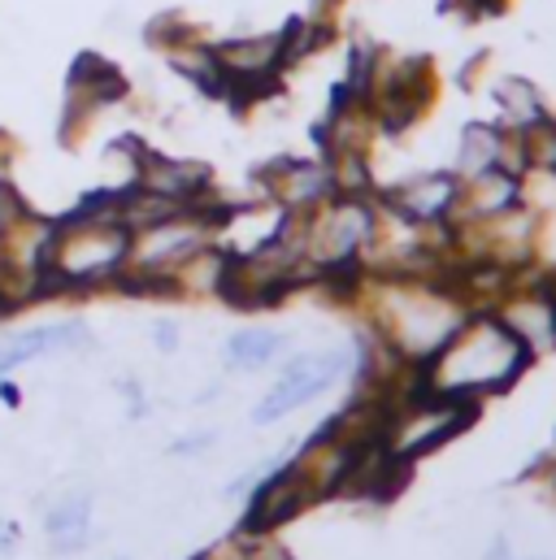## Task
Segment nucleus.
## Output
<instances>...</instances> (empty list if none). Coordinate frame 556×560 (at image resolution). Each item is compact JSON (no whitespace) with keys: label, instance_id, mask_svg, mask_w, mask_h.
<instances>
[{"label":"nucleus","instance_id":"nucleus-1","mask_svg":"<svg viewBox=\"0 0 556 560\" xmlns=\"http://www.w3.org/2000/svg\"><path fill=\"white\" fill-rule=\"evenodd\" d=\"M531 352L513 339V330L491 313V308H470L465 322L448 335V343L421 361V387L430 396H452V400H487L509 392L526 370Z\"/></svg>","mask_w":556,"mask_h":560},{"label":"nucleus","instance_id":"nucleus-2","mask_svg":"<svg viewBox=\"0 0 556 560\" xmlns=\"http://www.w3.org/2000/svg\"><path fill=\"white\" fill-rule=\"evenodd\" d=\"M131 231L123 218L66 213L53 222L44 257V295L53 291H96L114 287L131 261Z\"/></svg>","mask_w":556,"mask_h":560},{"label":"nucleus","instance_id":"nucleus-3","mask_svg":"<svg viewBox=\"0 0 556 560\" xmlns=\"http://www.w3.org/2000/svg\"><path fill=\"white\" fill-rule=\"evenodd\" d=\"M304 226V261L313 275L339 270V266H366V253L374 248L383 231L379 191L374 196H331L326 205L300 213Z\"/></svg>","mask_w":556,"mask_h":560},{"label":"nucleus","instance_id":"nucleus-4","mask_svg":"<svg viewBox=\"0 0 556 560\" xmlns=\"http://www.w3.org/2000/svg\"><path fill=\"white\" fill-rule=\"evenodd\" d=\"M478 418V400H452V396H430V392H417L392 405L387 425L379 434V447L401 460V465H414L421 456H430L435 447H443L448 439H456L465 425H474Z\"/></svg>","mask_w":556,"mask_h":560},{"label":"nucleus","instance_id":"nucleus-5","mask_svg":"<svg viewBox=\"0 0 556 560\" xmlns=\"http://www.w3.org/2000/svg\"><path fill=\"white\" fill-rule=\"evenodd\" d=\"M439 101V70L430 57H396L383 48L379 74L370 88V109L379 136H405L435 109Z\"/></svg>","mask_w":556,"mask_h":560},{"label":"nucleus","instance_id":"nucleus-6","mask_svg":"<svg viewBox=\"0 0 556 560\" xmlns=\"http://www.w3.org/2000/svg\"><path fill=\"white\" fill-rule=\"evenodd\" d=\"M352 374V352L348 348H326V352H296L278 383L262 396V405L253 409V421L257 425H270V421H282L287 413L304 409L309 400L326 396L335 383H344Z\"/></svg>","mask_w":556,"mask_h":560},{"label":"nucleus","instance_id":"nucleus-7","mask_svg":"<svg viewBox=\"0 0 556 560\" xmlns=\"http://www.w3.org/2000/svg\"><path fill=\"white\" fill-rule=\"evenodd\" d=\"M456 196H461V178L452 170H426V174H414V178L379 191V209L414 231H443V226H452Z\"/></svg>","mask_w":556,"mask_h":560},{"label":"nucleus","instance_id":"nucleus-8","mask_svg":"<svg viewBox=\"0 0 556 560\" xmlns=\"http://www.w3.org/2000/svg\"><path fill=\"white\" fill-rule=\"evenodd\" d=\"M257 183H262L266 200L278 205V209H287V213H309V209L326 205L331 196H339L326 156H322V161H309V156H278V161L257 170Z\"/></svg>","mask_w":556,"mask_h":560},{"label":"nucleus","instance_id":"nucleus-9","mask_svg":"<svg viewBox=\"0 0 556 560\" xmlns=\"http://www.w3.org/2000/svg\"><path fill=\"white\" fill-rule=\"evenodd\" d=\"M313 487L304 482V474L296 469V460L266 469L257 478V487L248 491V517H244V535H270L282 522H291L296 513H304L313 504Z\"/></svg>","mask_w":556,"mask_h":560},{"label":"nucleus","instance_id":"nucleus-10","mask_svg":"<svg viewBox=\"0 0 556 560\" xmlns=\"http://www.w3.org/2000/svg\"><path fill=\"white\" fill-rule=\"evenodd\" d=\"M518 205H526V174H513V170L496 165V170H483V174H474V178H461V196H456L452 226L505 218V213H513Z\"/></svg>","mask_w":556,"mask_h":560},{"label":"nucleus","instance_id":"nucleus-11","mask_svg":"<svg viewBox=\"0 0 556 560\" xmlns=\"http://www.w3.org/2000/svg\"><path fill=\"white\" fill-rule=\"evenodd\" d=\"M79 348H92V330L88 322H53V326H31V330H18L9 339H0V378L31 365V361H44L53 352H79Z\"/></svg>","mask_w":556,"mask_h":560},{"label":"nucleus","instance_id":"nucleus-12","mask_svg":"<svg viewBox=\"0 0 556 560\" xmlns=\"http://www.w3.org/2000/svg\"><path fill=\"white\" fill-rule=\"evenodd\" d=\"M139 187L157 191V196H170L178 205H200L205 196H213V174L205 161H178V156H157L152 148L143 152V165H139Z\"/></svg>","mask_w":556,"mask_h":560},{"label":"nucleus","instance_id":"nucleus-13","mask_svg":"<svg viewBox=\"0 0 556 560\" xmlns=\"http://www.w3.org/2000/svg\"><path fill=\"white\" fill-rule=\"evenodd\" d=\"M491 101H496L500 127L513 131V136H526V131H535L540 122L553 118L540 83H531L526 74H500V79H491Z\"/></svg>","mask_w":556,"mask_h":560},{"label":"nucleus","instance_id":"nucleus-14","mask_svg":"<svg viewBox=\"0 0 556 560\" xmlns=\"http://www.w3.org/2000/svg\"><path fill=\"white\" fill-rule=\"evenodd\" d=\"M165 61H170V70L183 79V83H192L196 92H205V96H213V101H227V70H222V61H218V48L200 35V39H187V44H178V48H170L165 52Z\"/></svg>","mask_w":556,"mask_h":560},{"label":"nucleus","instance_id":"nucleus-15","mask_svg":"<svg viewBox=\"0 0 556 560\" xmlns=\"http://www.w3.org/2000/svg\"><path fill=\"white\" fill-rule=\"evenodd\" d=\"M287 352V335L270 330V326H248V330H235L222 348V361L231 370H262V365H275L278 357Z\"/></svg>","mask_w":556,"mask_h":560},{"label":"nucleus","instance_id":"nucleus-16","mask_svg":"<svg viewBox=\"0 0 556 560\" xmlns=\"http://www.w3.org/2000/svg\"><path fill=\"white\" fill-rule=\"evenodd\" d=\"M88 526H92V491H74L66 500H57L44 522L57 552H79L88 544Z\"/></svg>","mask_w":556,"mask_h":560},{"label":"nucleus","instance_id":"nucleus-17","mask_svg":"<svg viewBox=\"0 0 556 560\" xmlns=\"http://www.w3.org/2000/svg\"><path fill=\"white\" fill-rule=\"evenodd\" d=\"M200 35H205L200 22H196L192 13H183V9L157 13V18L148 22V31H143V39H148L152 48H161V52H170V48H178V44H187V39H200Z\"/></svg>","mask_w":556,"mask_h":560},{"label":"nucleus","instance_id":"nucleus-18","mask_svg":"<svg viewBox=\"0 0 556 560\" xmlns=\"http://www.w3.org/2000/svg\"><path fill=\"white\" fill-rule=\"evenodd\" d=\"M522 140V161H526V174L544 170V174H556V118L540 122L535 131L518 136Z\"/></svg>","mask_w":556,"mask_h":560},{"label":"nucleus","instance_id":"nucleus-19","mask_svg":"<svg viewBox=\"0 0 556 560\" xmlns=\"http://www.w3.org/2000/svg\"><path fill=\"white\" fill-rule=\"evenodd\" d=\"M487 74H491V52H474L465 66H461V74H456V83L465 88V92H478L483 83H487Z\"/></svg>","mask_w":556,"mask_h":560},{"label":"nucleus","instance_id":"nucleus-20","mask_svg":"<svg viewBox=\"0 0 556 560\" xmlns=\"http://www.w3.org/2000/svg\"><path fill=\"white\" fill-rule=\"evenodd\" d=\"M205 447H213V430H200V434H183V439H174V443H170V456H196V452H205Z\"/></svg>","mask_w":556,"mask_h":560},{"label":"nucleus","instance_id":"nucleus-21","mask_svg":"<svg viewBox=\"0 0 556 560\" xmlns=\"http://www.w3.org/2000/svg\"><path fill=\"white\" fill-rule=\"evenodd\" d=\"M152 343H157L161 352H174V348H178V322H174V317L152 322Z\"/></svg>","mask_w":556,"mask_h":560},{"label":"nucleus","instance_id":"nucleus-22","mask_svg":"<svg viewBox=\"0 0 556 560\" xmlns=\"http://www.w3.org/2000/svg\"><path fill=\"white\" fill-rule=\"evenodd\" d=\"M513 0H470V18H491V13H505Z\"/></svg>","mask_w":556,"mask_h":560},{"label":"nucleus","instance_id":"nucleus-23","mask_svg":"<svg viewBox=\"0 0 556 560\" xmlns=\"http://www.w3.org/2000/svg\"><path fill=\"white\" fill-rule=\"evenodd\" d=\"M0 400H4V405H9V409H18V405H22V392H18V387H13V383H9V374H4V378H0Z\"/></svg>","mask_w":556,"mask_h":560},{"label":"nucleus","instance_id":"nucleus-24","mask_svg":"<svg viewBox=\"0 0 556 560\" xmlns=\"http://www.w3.org/2000/svg\"><path fill=\"white\" fill-rule=\"evenodd\" d=\"M487 560H509V539H496L491 552H487Z\"/></svg>","mask_w":556,"mask_h":560},{"label":"nucleus","instance_id":"nucleus-25","mask_svg":"<svg viewBox=\"0 0 556 560\" xmlns=\"http://www.w3.org/2000/svg\"><path fill=\"white\" fill-rule=\"evenodd\" d=\"M0 266H4V253H0Z\"/></svg>","mask_w":556,"mask_h":560},{"label":"nucleus","instance_id":"nucleus-26","mask_svg":"<svg viewBox=\"0 0 556 560\" xmlns=\"http://www.w3.org/2000/svg\"><path fill=\"white\" fill-rule=\"evenodd\" d=\"M535 560H548V557H535Z\"/></svg>","mask_w":556,"mask_h":560},{"label":"nucleus","instance_id":"nucleus-27","mask_svg":"<svg viewBox=\"0 0 556 560\" xmlns=\"http://www.w3.org/2000/svg\"><path fill=\"white\" fill-rule=\"evenodd\" d=\"M553 474H556V465H553Z\"/></svg>","mask_w":556,"mask_h":560}]
</instances>
